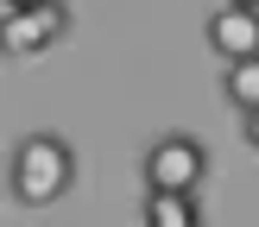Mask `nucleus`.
I'll return each mask as SVG.
<instances>
[{"mask_svg":"<svg viewBox=\"0 0 259 227\" xmlns=\"http://www.w3.org/2000/svg\"><path fill=\"white\" fill-rule=\"evenodd\" d=\"M146 227H202L196 189H146Z\"/></svg>","mask_w":259,"mask_h":227,"instance_id":"5","label":"nucleus"},{"mask_svg":"<svg viewBox=\"0 0 259 227\" xmlns=\"http://www.w3.org/2000/svg\"><path fill=\"white\" fill-rule=\"evenodd\" d=\"M222 7H259V0H222Z\"/></svg>","mask_w":259,"mask_h":227,"instance_id":"9","label":"nucleus"},{"mask_svg":"<svg viewBox=\"0 0 259 227\" xmlns=\"http://www.w3.org/2000/svg\"><path fill=\"white\" fill-rule=\"evenodd\" d=\"M76 183V151L63 133H25L7 158V189L25 202V208H51L63 202Z\"/></svg>","mask_w":259,"mask_h":227,"instance_id":"1","label":"nucleus"},{"mask_svg":"<svg viewBox=\"0 0 259 227\" xmlns=\"http://www.w3.org/2000/svg\"><path fill=\"white\" fill-rule=\"evenodd\" d=\"M202 38H209V50L222 63L259 57V7H215L209 25H202Z\"/></svg>","mask_w":259,"mask_h":227,"instance_id":"4","label":"nucleus"},{"mask_svg":"<svg viewBox=\"0 0 259 227\" xmlns=\"http://www.w3.org/2000/svg\"><path fill=\"white\" fill-rule=\"evenodd\" d=\"M240 139L259 151V107H247V114H240Z\"/></svg>","mask_w":259,"mask_h":227,"instance_id":"7","label":"nucleus"},{"mask_svg":"<svg viewBox=\"0 0 259 227\" xmlns=\"http://www.w3.org/2000/svg\"><path fill=\"white\" fill-rule=\"evenodd\" d=\"M146 189H202L209 177V145L190 133H158L146 145V164H139Z\"/></svg>","mask_w":259,"mask_h":227,"instance_id":"2","label":"nucleus"},{"mask_svg":"<svg viewBox=\"0 0 259 227\" xmlns=\"http://www.w3.org/2000/svg\"><path fill=\"white\" fill-rule=\"evenodd\" d=\"M0 7H19V13H25V7H45V0H0Z\"/></svg>","mask_w":259,"mask_h":227,"instance_id":"8","label":"nucleus"},{"mask_svg":"<svg viewBox=\"0 0 259 227\" xmlns=\"http://www.w3.org/2000/svg\"><path fill=\"white\" fill-rule=\"evenodd\" d=\"M222 95H228V107H234V114L259 107V57H234V63H222Z\"/></svg>","mask_w":259,"mask_h":227,"instance_id":"6","label":"nucleus"},{"mask_svg":"<svg viewBox=\"0 0 259 227\" xmlns=\"http://www.w3.org/2000/svg\"><path fill=\"white\" fill-rule=\"evenodd\" d=\"M70 32V7L63 0H45V7H0V57L25 63V57H45L57 38Z\"/></svg>","mask_w":259,"mask_h":227,"instance_id":"3","label":"nucleus"}]
</instances>
